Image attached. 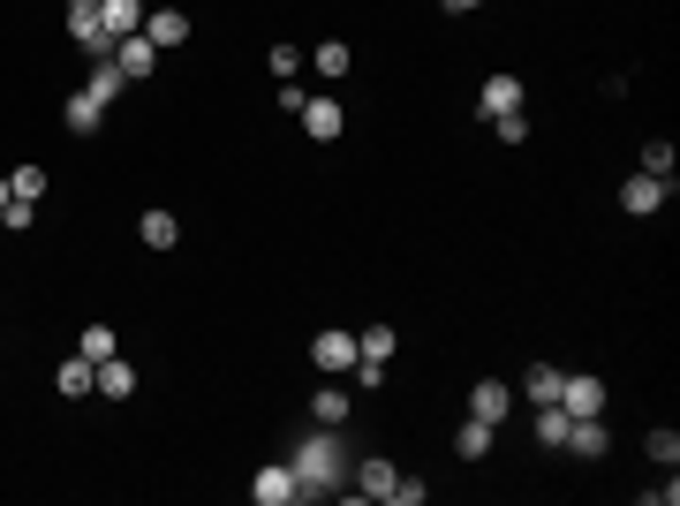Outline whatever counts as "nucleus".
I'll return each instance as SVG.
<instances>
[{
    "instance_id": "1",
    "label": "nucleus",
    "mask_w": 680,
    "mask_h": 506,
    "mask_svg": "<svg viewBox=\"0 0 680 506\" xmlns=\"http://www.w3.org/2000/svg\"><path fill=\"white\" fill-rule=\"evenodd\" d=\"M250 499H257V506H295V499H303V477H295L288 461H273V469L250 477Z\"/></svg>"
},
{
    "instance_id": "2",
    "label": "nucleus",
    "mask_w": 680,
    "mask_h": 506,
    "mask_svg": "<svg viewBox=\"0 0 680 506\" xmlns=\"http://www.w3.org/2000/svg\"><path fill=\"white\" fill-rule=\"evenodd\" d=\"M68 38H76V46H91L99 61L114 53V38H106V23H99V0H68Z\"/></svg>"
},
{
    "instance_id": "3",
    "label": "nucleus",
    "mask_w": 680,
    "mask_h": 506,
    "mask_svg": "<svg viewBox=\"0 0 680 506\" xmlns=\"http://www.w3.org/2000/svg\"><path fill=\"white\" fill-rule=\"evenodd\" d=\"M106 61H114L122 76H152V68H160V46H152L144 30H129V38H114V53H106Z\"/></svg>"
},
{
    "instance_id": "4",
    "label": "nucleus",
    "mask_w": 680,
    "mask_h": 506,
    "mask_svg": "<svg viewBox=\"0 0 680 506\" xmlns=\"http://www.w3.org/2000/svg\"><path fill=\"white\" fill-rule=\"evenodd\" d=\"M666 189H673L666 174H635V181L620 189V212H635V219H651V212L666 204Z\"/></svg>"
},
{
    "instance_id": "5",
    "label": "nucleus",
    "mask_w": 680,
    "mask_h": 506,
    "mask_svg": "<svg viewBox=\"0 0 680 506\" xmlns=\"http://www.w3.org/2000/svg\"><path fill=\"white\" fill-rule=\"evenodd\" d=\"M507 408H514V385H507V378H477V385H469V416H484V423H500Z\"/></svg>"
},
{
    "instance_id": "6",
    "label": "nucleus",
    "mask_w": 680,
    "mask_h": 506,
    "mask_svg": "<svg viewBox=\"0 0 680 506\" xmlns=\"http://www.w3.org/2000/svg\"><path fill=\"white\" fill-rule=\"evenodd\" d=\"M559 408L567 416H605V385L597 378H559Z\"/></svg>"
},
{
    "instance_id": "7",
    "label": "nucleus",
    "mask_w": 680,
    "mask_h": 506,
    "mask_svg": "<svg viewBox=\"0 0 680 506\" xmlns=\"http://www.w3.org/2000/svg\"><path fill=\"white\" fill-rule=\"evenodd\" d=\"M605 446H613V431H605L597 416H575V423H567V454H582V461H605Z\"/></svg>"
},
{
    "instance_id": "8",
    "label": "nucleus",
    "mask_w": 680,
    "mask_h": 506,
    "mask_svg": "<svg viewBox=\"0 0 680 506\" xmlns=\"http://www.w3.org/2000/svg\"><path fill=\"white\" fill-rule=\"evenodd\" d=\"M144 38L167 53V46H181V38H189V15H181V8H144Z\"/></svg>"
},
{
    "instance_id": "9",
    "label": "nucleus",
    "mask_w": 680,
    "mask_h": 506,
    "mask_svg": "<svg viewBox=\"0 0 680 506\" xmlns=\"http://www.w3.org/2000/svg\"><path fill=\"white\" fill-rule=\"evenodd\" d=\"M477 106L500 122V114H521V76H484V91H477Z\"/></svg>"
},
{
    "instance_id": "10",
    "label": "nucleus",
    "mask_w": 680,
    "mask_h": 506,
    "mask_svg": "<svg viewBox=\"0 0 680 506\" xmlns=\"http://www.w3.org/2000/svg\"><path fill=\"white\" fill-rule=\"evenodd\" d=\"M311 363L318 370H355V333H318L311 340Z\"/></svg>"
},
{
    "instance_id": "11",
    "label": "nucleus",
    "mask_w": 680,
    "mask_h": 506,
    "mask_svg": "<svg viewBox=\"0 0 680 506\" xmlns=\"http://www.w3.org/2000/svg\"><path fill=\"white\" fill-rule=\"evenodd\" d=\"M303 129H311L318 144H333L340 129H348V114H340L333 99H303Z\"/></svg>"
},
{
    "instance_id": "12",
    "label": "nucleus",
    "mask_w": 680,
    "mask_h": 506,
    "mask_svg": "<svg viewBox=\"0 0 680 506\" xmlns=\"http://www.w3.org/2000/svg\"><path fill=\"white\" fill-rule=\"evenodd\" d=\"M99 23H106V38H129V30H144V0H99Z\"/></svg>"
},
{
    "instance_id": "13",
    "label": "nucleus",
    "mask_w": 680,
    "mask_h": 506,
    "mask_svg": "<svg viewBox=\"0 0 680 506\" xmlns=\"http://www.w3.org/2000/svg\"><path fill=\"white\" fill-rule=\"evenodd\" d=\"M393 477H401V469H393L386 454H370V461L355 469V492H363V499H386V492H393Z\"/></svg>"
},
{
    "instance_id": "14",
    "label": "nucleus",
    "mask_w": 680,
    "mask_h": 506,
    "mask_svg": "<svg viewBox=\"0 0 680 506\" xmlns=\"http://www.w3.org/2000/svg\"><path fill=\"white\" fill-rule=\"evenodd\" d=\"M99 393H114V401H129V393H137V363H122V355H106V363H99Z\"/></svg>"
},
{
    "instance_id": "15",
    "label": "nucleus",
    "mask_w": 680,
    "mask_h": 506,
    "mask_svg": "<svg viewBox=\"0 0 680 506\" xmlns=\"http://www.w3.org/2000/svg\"><path fill=\"white\" fill-rule=\"evenodd\" d=\"M492 431H500V423L469 416V423H462V439H454V454H462V461H484V454H492Z\"/></svg>"
},
{
    "instance_id": "16",
    "label": "nucleus",
    "mask_w": 680,
    "mask_h": 506,
    "mask_svg": "<svg viewBox=\"0 0 680 506\" xmlns=\"http://www.w3.org/2000/svg\"><path fill=\"white\" fill-rule=\"evenodd\" d=\"M91 385H99V363H91V355L61 363V401H76V393H91Z\"/></svg>"
},
{
    "instance_id": "17",
    "label": "nucleus",
    "mask_w": 680,
    "mask_h": 506,
    "mask_svg": "<svg viewBox=\"0 0 680 506\" xmlns=\"http://www.w3.org/2000/svg\"><path fill=\"white\" fill-rule=\"evenodd\" d=\"M567 423H575V416H567L559 401H544V408H537V446H567Z\"/></svg>"
},
{
    "instance_id": "18",
    "label": "nucleus",
    "mask_w": 680,
    "mask_h": 506,
    "mask_svg": "<svg viewBox=\"0 0 680 506\" xmlns=\"http://www.w3.org/2000/svg\"><path fill=\"white\" fill-rule=\"evenodd\" d=\"M137 235H144V250H174V242H181L174 212H144V227H137Z\"/></svg>"
},
{
    "instance_id": "19",
    "label": "nucleus",
    "mask_w": 680,
    "mask_h": 506,
    "mask_svg": "<svg viewBox=\"0 0 680 506\" xmlns=\"http://www.w3.org/2000/svg\"><path fill=\"white\" fill-rule=\"evenodd\" d=\"M122 84H129V76H122V68H114V61H99V68H91V84H84V91H91V99H99V106H114V99H122Z\"/></svg>"
},
{
    "instance_id": "20",
    "label": "nucleus",
    "mask_w": 680,
    "mask_h": 506,
    "mask_svg": "<svg viewBox=\"0 0 680 506\" xmlns=\"http://www.w3.org/2000/svg\"><path fill=\"white\" fill-rule=\"evenodd\" d=\"M61 114H68V129H76V137H91V129H99V114H106V106H99V99H91V91H76V99H68V106H61Z\"/></svg>"
},
{
    "instance_id": "21",
    "label": "nucleus",
    "mask_w": 680,
    "mask_h": 506,
    "mask_svg": "<svg viewBox=\"0 0 680 506\" xmlns=\"http://www.w3.org/2000/svg\"><path fill=\"white\" fill-rule=\"evenodd\" d=\"M559 378H567V370H552V363H537V370L521 378V393H529V401L544 408V401H559Z\"/></svg>"
},
{
    "instance_id": "22",
    "label": "nucleus",
    "mask_w": 680,
    "mask_h": 506,
    "mask_svg": "<svg viewBox=\"0 0 680 506\" xmlns=\"http://www.w3.org/2000/svg\"><path fill=\"white\" fill-rule=\"evenodd\" d=\"M76 355H91V363H106V355H122V340H114V326H84V340H76Z\"/></svg>"
},
{
    "instance_id": "23",
    "label": "nucleus",
    "mask_w": 680,
    "mask_h": 506,
    "mask_svg": "<svg viewBox=\"0 0 680 506\" xmlns=\"http://www.w3.org/2000/svg\"><path fill=\"white\" fill-rule=\"evenodd\" d=\"M311 68H318V76H348V68H355V53H348L340 38H326V46L311 53Z\"/></svg>"
},
{
    "instance_id": "24",
    "label": "nucleus",
    "mask_w": 680,
    "mask_h": 506,
    "mask_svg": "<svg viewBox=\"0 0 680 506\" xmlns=\"http://www.w3.org/2000/svg\"><path fill=\"white\" fill-rule=\"evenodd\" d=\"M643 446H651V461H658V469H673V461H680V431H673V423H658Z\"/></svg>"
},
{
    "instance_id": "25",
    "label": "nucleus",
    "mask_w": 680,
    "mask_h": 506,
    "mask_svg": "<svg viewBox=\"0 0 680 506\" xmlns=\"http://www.w3.org/2000/svg\"><path fill=\"white\" fill-rule=\"evenodd\" d=\"M643 174H666V181H673V144H666V137L643 144Z\"/></svg>"
},
{
    "instance_id": "26",
    "label": "nucleus",
    "mask_w": 680,
    "mask_h": 506,
    "mask_svg": "<svg viewBox=\"0 0 680 506\" xmlns=\"http://www.w3.org/2000/svg\"><path fill=\"white\" fill-rule=\"evenodd\" d=\"M8 189H15V197H30V204H38V197H46V167H15V174H8Z\"/></svg>"
},
{
    "instance_id": "27",
    "label": "nucleus",
    "mask_w": 680,
    "mask_h": 506,
    "mask_svg": "<svg viewBox=\"0 0 680 506\" xmlns=\"http://www.w3.org/2000/svg\"><path fill=\"white\" fill-rule=\"evenodd\" d=\"M355 355H370V363H386V355H393V326H370V333L355 340Z\"/></svg>"
},
{
    "instance_id": "28",
    "label": "nucleus",
    "mask_w": 680,
    "mask_h": 506,
    "mask_svg": "<svg viewBox=\"0 0 680 506\" xmlns=\"http://www.w3.org/2000/svg\"><path fill=\"white\" fill-rule=\"evenodd\" d=\"M311 416H318V423H340V416H348V393H340V385H326V393L311 401Z\"/></svg>"
},
{
    "instance_id": "29",
    "label": "nucleus",
    "mask_w": 680,
    "mask_h": 506,
    "mask_svg": "<svg viewBox=\"0 0 680 506\" xmlns=\"http://www.w3.org/2000/svg\"><path fill=\"white\" fill-rule=\"evenodd\" d=\"M265 61H273V76H280V84H295V68H303V53H295V46H273Z\"/></svg>"
},
{
    "instance_id": "30",
    "label": "nucleus",
    "mask_w": 680,
    "mask_h": 506,
    "mask_svg": "<svg viewBox=\"0 0 680 506\" xmlns=\"http://www.w3.org/2000/svg\"><path fill=\"white\" fill-rule=\"evenodd\" d=\"M446 8H454V15H462V8H484V0H446Z\"/></svg>"
},
{
    "instance_id": "31",
    "label": "nucleus",
    "mask_w": 680,
    "mask_h": 506,
    "mask_svg": "<svg viewBox=\"0 0 680 506\" xmlns=\"http://www.w3.org/2000/svg\"><path fill=\"white\" fill-rule=\"evenodd\" d=\"M8 197H15V189H8V181H0V212H8Z\"/></svg>"
}]
</instances>
